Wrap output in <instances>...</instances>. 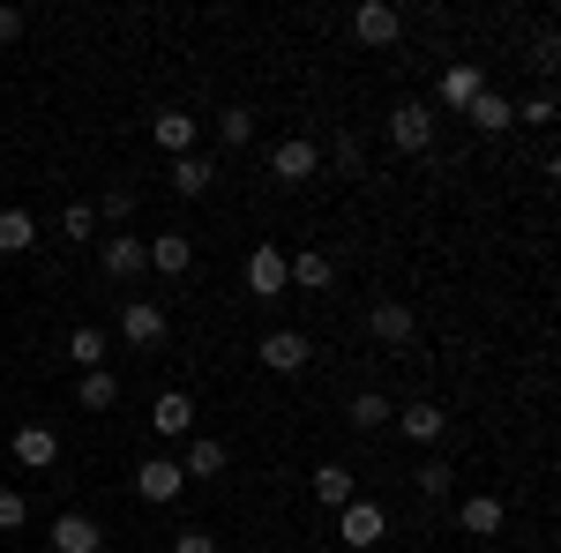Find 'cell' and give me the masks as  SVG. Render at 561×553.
I'll return each instance as SVG.
<instances>
[{"mask_svg": "<svg viewBox=\"0 0 561 553\" xmlns=\"http://www.w3.org/2000/svg\"><path fill=\"white\" fill-rule=\"evenodd\" d=\"M173 553H217V539H210V531H203V523H187V531H180V539H173Z\"/></svg>", "mask_w": 561, "mask_h": 553, "instance_id": "e575fe53", "label": "cell"}, {"mask_svg": "<svg viewBox=\"0 0 561 553\" xmlns=\"http://www.w3.org/2000/svg\"><path fill=\"white\" fill-rule=\"evenodd\" d=\"M180 471H187V479H217V471H225V441H217V434H187Z\"/></svg>", "mask_w": 561, "mask_h": 553, "instance_id": "cb8c5ba5", "label": "cell"}, {"mask_svg": "<svg viewBox=\"0 0 561 553\" xmlns=\"http://www.w3.org/2000/svg\"><path fill=\"white\" fill-rule=\"evenodd\" d=\"M517 120H524V128H554V90H531Z\"/></svg>", "mask_w": 561, "mask_h": 553, "instance_id": "4dcf8cb0", "label": "cell"}, {"mask_svg": "<svg viewBox=\"0 0 561 553\" xmlns=\"http://www.w3.org/2000/svg\"><path fill=\"white\" fill-rule=\"evenodd\" d=\"M68 359H76L83 375H90V367H105V330H90V322H83V330L68 337Z\"/></svg>", "mask_w": 561, "mask_h": 553, "instance_id": "f1b7e54d", "label": "cell"}, {"mask_svg": "<svg viewBox=\"0 0 561 553\" xmlns=\"http://www.w3.org/2000/svg\"><path fill=\"white\" fill-rule=\"evenodd\" d=\"M285 269H293V285H307V292H330V285H337V262L322 255V247H307V255H285Z\"/></svg>", "mask_w": 561, "mask_h": 553, "instance_id": "44dd1931", "label": "cell"}, {"mask_svg": "<svg viewBox=\"0 0 561 553\" xmlns=\"http://www.w3.org/2000/svg\"><path fill=\"white\" fill-rule=\"evenodd\" d=\"M255 359L270 367V375H307V359H314V344H307L300 330H270V337L255 344Z\"/></svg>", "mask_w": 561, "mask_h": 553, "instance_id": "8992f818", "label": "cell"}, {"mask_svg": "<svg viewBox=\"0 0 561 553\" xmlns=\"http://www.w3.org/2000/svg\"><path fill=\"white\" fill-rule=\"evenodd\" d=\"M98 269H105L113 285H135V277L150 269V240H135V232H121V240H105V247H98Z\"/></svg>", "mask_w": 561, "mask_h": 553, "instance_id": "52a82bcc", "label": "cell"}, {"mask_svg": "<svg viewBox=\"0 0 561 553\" xmlns=\"http://www.w3.org/2000/svg\"><path fill=\"white\" fill-rule=\"evenodd\" d=\"M352 38H359V45H397V38H404V8H389V0L352 8Z\"/></svg>", "mask_w": 561, "mask_h": 553, "instance_id": "30bf717a", "label": "cell"}, {"mask_svg": "<svg viewBox=\"0 0 561 553\" xmlns=\"http://www.w3.org/2000/svg\"><path fill=\"white\" fill-rule=\"evenodd\" d=\"M150 426H158L165 441H187V434H195V396H180V389H165V396L150 404Z\"/></svg>", "mask_w": 561, "mask_h": 553, "instance_id": "9a60e30c", "label": "cell"}, {"mask_svg": "<svg viewBox=\"0 0 561 553\" xmlns=\"http://www.w3.org/2000/svg\"><path fill=\"white\" fill-rule=\"evenodd\" d=\"M8 449H15V464H23V471H53V464H60V434H53L45 419L15 426V434H8Z\"/></svg>", "mask_w": 561, "mask_h": 553, "instance_id": "5b68a950", "label": "cell"}, {"mask_svg": "<svg viewBox=\"0 0 561 553\" xmlns=\"http://www.w3.org/2000/svg\"><path fill=\"white\" fill-rule=\"evenodd\" d=\"M38 247V217L31 210H0V255H31Z\"/></svg>", "mask_w": 561, "mask_h": 553, "instance_id": "484cf974", "label": "cell"}, {"mask_svg": "<svg viewBox=\"0 0 561 553\" xmlns=\"http://www.w3.org/2000/svg\"><path fill=\"white\" fill-rule=\"evenodd\" d=\"M382 531H389V516L375 509V502H345V509H337V539H345L352 553L382 546Z\"/></svg>", "mask_w": 561, "mask_h": 553, "instance_id": "9c48e42d", "label": "cell"}, {"mask_svg": "<svg viewBox=\"0 0 561 553\" xmlns=\"http://www.w3.org/2000/svg\"><path fill=\"white\" fill-rule=\"evenodd\" d=\"M53 553H105V523L83 509H60L53 516Z\"/></svg>", "mask_w": 561, "mask_h": 553, "instance_id": "ba28073f", "label": "cell"}, {"mask_svg": "<svg viewBox=\"0 0 561 553\" xmlns=\"http://www.w3.org/2000/svg\"><path fill=\"white\" fill-rule=\"evenodd\" d=\"M367 330H375V344L404 352V344H412V307H404V299H375V307H367Z\"/></svg>", "mask_w": 561, "mask_h": 553, "instance_id": "4fadbf2b", "label": "cell"}, {"mask_svg": "<svg viewBox=\"0 0 561 553\" xmlns=\"http://www.w3.org/2000/svg\"><path fill=\"white\" fill-rule=\"evenodd\" d=\"M158 150H165V158H187V150H195V113L165 105V113H158Z\"/></svg>", "mask_w": 561, "mask_h": 553, "instance_id": "603a6c76", "label": "cell"}, {"mask_svg": "<svg viewBox=\"0 0 561 553\" xmlns=\"http://www.w3.org/2000/svg\"><path fill=\"white\" fill-rule=\"evenodd\" d=\"M23 38V8H0V53Z\"/></svg>", "mask_w": 561, "mask_h": 553, "instance_id": "d590c367", "label": "cell"}, {"mask_svg": "<svg viewBox=\"0 0 561 553\" xmlns=\"http://www.w3.org/2000/svg\"><path fill=\"white\" fill-rule=\"evenodd\" d=\"M217 142H225V150H248V142H255V113H248V105H225V113H217Z\"/></svg>", "mask_w": 561, "mask_h": 553, "instance_id": "83f0119b", "label": "cell"}, {"mask_svg": "<svg viewBox=\"0 0 561 553\" xmlns=\"http://www.w3.org/2000/svg\"><path fill=\"white\" fill-rule=\"evenodd\" d=\"M210 180H217V165L203 158V150L173 158V195H187V203H195V195H210Z\"/></svg>", "mask_w": 561, "mask_h": 553, "instance_id": "d4e9b609", "label": "cell"}, {"mask_svg": "<svg viewBox=\"0 0 561 553\" xmlns=\"http://www.w3.org/2000/svg\"><path fill=\"white\" fill-rule=\"evenodd\" d=\"M389 142H397L404 158H420L434 142V105L427 97H397V105H389Z\"/></svg>", "mask_w": 561, "mask_h": 553, "instance_id": "6da1fadb", "label": "cell"}, {"mask_svg": "<svg viewBox=\"0 0 561 553\" xmlns=\"http://www.w3.org/2000/svg\"><path fill=\"white\" fill-rule=\"evenodd\" d=\"M502 523H510V509H502L494 494H465V502H457V531H465V539H494Z\"/></svg>", "mask_w": 561, "mask_h": 553, "instance_id": "5bb4252c", "label": "cell"}, {"mask_svg": "<svg viewBox=\"0 0 561 553\" xmlns=\"http://www.w3.org/2000/svg\"><path fill=\"white\" fill-rule=\"evenodd\" d=\"M397 434H404V441H442V434H449V412L420 396V404H404V412H397Z\"/></svg>", "mask_w": 561, "mask_h": 553, "instance_id": "d6986e66", "label": "cell"}, {"mask_svg": "<svg viewBox=\"0 0 561 553\" xmlns=\"http://www.w3.org/2000/svg\"><path fill=\"white\" fill-rule=\"evenodd\" d=\"M307 486H314V502H322V509H345V502H359V479H352V464H314V479H307Z\"/></svg>", "mask_w": 561, "mask_h": 553, "instance_id": "e0dca14e", "label": "cell"}, {"mask_svg": "<svg viewBox=\"0 0 561 553\" xmlns=\"http://www.w3.org/2000/svg\"><path fill=\"white\" fill-rule=\"evenodd\" d=\"M180 486H187V471H180L173 457H150V464H135V494H142L150 509H165V502H180Z\"/></svg>", "mask_w": 561, "mask_h": 553, "instance_id": "8fae6325", "label": "cell"}, {"mask_svg": "<svg viewBox=\"0 0 561 553\" xmlns=\"http://www.w3.org/2000/svg\"><path fill=\"white\" fill-rule=\"evenodd\" d=\"M293 285V269H285V255H277V240H262L255 255H248V292L255 299H277Z\"/></svg>", "mask_w": 561, "mask_h": 553, "instance_id": "7c38bea8", "label": "cell"}, {"mask_svg": "<svg viewBox=\"0 0 561 553\" xmlns=\"http://www.w3.org/2000/svg\"><path fill=\"white\" fill-rule=\"evenodd\" d=\"M60 232H68V240H98V210H90V203H68V210H60Z\"/></svg>", "mask_w": 561, "mask_h": 553, "instance_id": "f546056e", "label": "cell"}, {"mask_svg": "<svg viewBox=\"0 0 561 553\" xmlns=\"http://www.w3.org/2000/svg\"><path fill=\"white\" fill-rule=\"evenodd\" d=\"M479 90H486V68H479V60H449L442 83H434V105H449V113L465 120V105H472Z\"/></svg>", "mask_w": 561, "mask_h": 553, "instance_id": "277c9868", "label": "cell"}, {"mask_svg": "<svg viewBox=\"0 0 561 553\" xmlns=\"http://www.w3.org/2000/svg\"><path fill=\"white\" fill-rule=\"evenodd\" d=\"M322 172V150L307 142V135H285V142H270V180H285V187H300Z\"/></svg>", "mask_w": 561, "mask_h": 553, "instance_id": "7a4b0ae2", "label": "cell"}, {"mask_svg": "<svg viewBox=\"0 0 561 553\" xmlns=\"http://www.w3.org/2000/svg\"><path fill=\"white\" fill-rule=\"evenodd\" d=\"M412 486H420L427 502H449V494H457V464H449V457H427V464L412 471Z\"/></svg>", "mask_w": 561, "mask_h": 553, "instance_id": "4316f807", "label": "cell"}, {"mask_svg": "<svg viewBox=\"0 0 561 553\" xmlns=\"http://www.w3.org/2000/svg\"><path fill=\"white\" fill-rule=\"evenodd\" d=\"M23 523H31V502L15 486H0V531H23Z\"/></svg>", "mask_w": 561, "mask_h": 553, "instance_id": "1f68e13d", "label": "cell"}, {"mask_svg": "<svg viewBox=\"0 0 561 553\" xmlns=\"http://www.w3.org/2000/svg\"><path fill=\"white\" fill-rule=\"evenodd\" d=\"M554 60H561L554 31H539V38H531V68H539V76H554Z\"/></svg>", "mask_w": 561, "mask_h": 553, "instance_id": "836d02e7", "label": "cell"}, {"mask_svg": "<svg viewBox=\"0 0 561 553\" xmlns=\"http://www.w3.org/2000/svg\"><path fill=\"white\" fill-rule=\"evenodd\" d=\"M76 404H83V412H113V404H121V375H113V367H90L83 382H76Z\"/></svg>", "mask_w": 561, "mask_h": 553, "instance_id": "7402d4cb", "label": "cell"}, {"mask_svg": "<svg viewBox=\"0 0 561 553\" xmlns=\"http://www.w3.org/2000/svg\"><path fill=\"white\" fill-rule=\"evenodd\" d=\"M165 330H173V322H165V307H158V299H128V307H121V337H128L135 352H158Z\"/></svg>", "mask_w": 561, "mask_h": 553, "instance_id": "3957f363", "label": "cell"}, {"mask_svg": "<svg viewBox=\"0 0 561 553\" xmlns=\"http://www.w3.org/2000/svg\"><path fill=\"white\" fill-rule=\"evenodd\" d=\"M389 419H397V404H389L382 389H359V396L345 404V426H359V434H382Z\"/></svg>", "mask_w": 561, "mask_h": 553, "instance_id": "ffe728a7", "label": "cell"}, {"mask_svg": "<svg viewBox=\"0 0 561 553\" xmlns=\"http://www.w3.org/2000/svg\"><path fill=\"white\" fill-rule=\"evenodd\" d=\"M465 120H472L479 135H502V128H517V105H510L502 90L486 83V90H479V97H472V105H465Z\"/></svg>", "mask_w": 561, "mask_h": 553, "instance_id": "2e32d148", "label": "cell"}, {"mask_svg": "<svg viewBox=\"0 0 561 553\" xmlns=\"http://www.w3.org/2000/svg\"><path fill=\"white\" fill-rule=\"evenodd\" d=\"M330 158H337V172H359V142H352V135H337V150H330Z\"/></svg>", "mask_w": 561, "mask_h": 553, "instance_id": "8d00e7d4", "label": "cell"}, {"mask_svg": "<svg viewBox=\"0 0 561 553\" xmlns=\"http://www.w3.org/2000/svg\"><path fill=\"white\" fill-rule=\"evenodd\" d=\"M150 269H158V277H187V269H195V240H187V232H158V240H150Z\"/></svg>", "mask_w": 561, "mask_h": 553, "instance_id": "ac0fdd59", "label": "cell"}, {"mask_svg": "<svg viewBox=\"0 0 561 553\" xmlns=\"http://www.w3.org/2000/svg\"><path fill=\"white\" fill-rule=\"evenodd\" d=\"M98 210H105V224H128V217H135V187H105Z\"/></svg>", "mask_w": 561, "mask_h": 553, "instance_id": "d6a6232c", "label": "cell"}]
</instances>
